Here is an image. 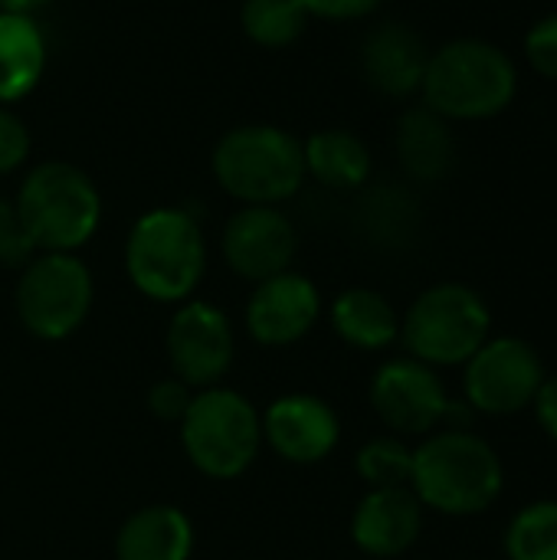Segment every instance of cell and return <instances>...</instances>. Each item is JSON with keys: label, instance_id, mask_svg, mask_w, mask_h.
<instances>
[{"label": "cell", "instance_id": "cell-1", "mask_svg": "<svg viewBox=\"0 0 557 560\" xmlns=\"http://www.w3.org/2000/svg\"><path fill=\"white\" fill-rule=\"evenodd\" d=\"M420 92L423 105L446 121H483L515 102L519 69L502 46L463 36L430 52Z\"/></svg>", "mask_w": 557, "mask_h": 560}, {"label": "cell", "instance_id": "cell-2", "mask_svg": "<svg viewBox=\"0 0 557 560\" xmlns=\"http://www.w3.org/2000/svg\"><path fill=\"white\" fill-rule=\"evenodd\" d=\"M506 469L499 453L469 430H443L414 450L410 492L423 509L466 518L483 515L502 495Z\"/></svg>", "mask_w": 557, "mask_h": 560}, {"label": "cell", "instance_id": "cell-3", "mask_svg": "<svg viewBox=\"0 0 557 560\" xmlns=\"http://www.w3.org/2000/svg\"><path fill=\"white\" fill-rule=\"evenodd\" d=\"M207 269L200 223L181 207L141 213L125 243V272L154 302H187Z\"/></svg>", "mask_w": 557, "mask_h": 560}, {"label": "cell", "instance_id": "cell-4", "mask_svg": "<svg viewBox=\"0 0 557 560\" xmlns=\"http://www.w3.org/2000/svg\"><path fill=\"white\" fill-rule=\"evenodd\" d=\"M13 207L39 253H76L102 223L98 187L69 161H43L30 167Z\"/></svg>", "mask_w": 557, "mask_h": 560}, {"label": "cell", "instance_id": "cell-5", "mask_svg": "<svg viewBox=\"0 0 557 560\" xmlns=\"http://www.w3.org/2000/svg\"><path fill=\"white\" fill-rule=\"evenodd\" d=\"M217 184L246 207H276L305 180L302 141L279 125L230 128L213 148Z\"/></svg>", "mask_w": 557, "mask_h": 560}, {"label": "cell", "instance_id": "cell-6", "mask_svg": "<svg viewBox=\"0 0 557 560\" xmlns=\"http://www.w3.org/2000/svg\"><path fill=\"white\" fill-rule=\"evenodd\" d=\"M492 331V312L483 295L463 282L430 285L414 299L401 322L407 351L430 368L466 364Z\"/></svg>", "mask_w": 557, "mask_h": 560}, {"label": "cell", "instance_id": "cell-7", "mask_svg": "<svg viewBox=\"0 0 557 560\" xmlns=\"http://www.w3.org/2000/svg\"><path fill=\"white\" fill-rule=\"evenodd\" d=\"M181 443L187 459L210 479L243 476L263 446V417L256 407L227 387L197 394L181 420Z\"/></svg>", "mask_w": 557, "mask_h": 560}, {"label": "cell", "instance_id": "cell-8", "mask_svg": "<svg viewBox=\"0 0 557 560\" xmlns=\"http://www.w3.org/2000/svg\"><path fill=\"white\" fill-rule=\"evenodd\" d=\"M92 295V272L76 253H39L20 272L16 315L30 335L62 341L85 322Z\"/></svg>", "mask_w": 557, "mask_h": 560}, {"label": "cell", "instance_id": "cell-9", "mask_svg": "<svg viewBox=\"0 0 557 560\" xmlns=\"http://www.w3.org/2000/svg\"><path fill=\"white\" fill-rule=\"evenodd\" d=\"M545 377V364L529 341L489 338L466 361V404L476 413L512 417L532 407Z\"/></svg>", "mask_w": 557, "mask_h": 560}, {"label": "cell", "instance_id": "cell-10", "mask_svg": "<svg viewBox=\"0 0 557 560\" xmlns=\"http://www.w3.org/2000/svg\"><path fill=\"white\" fill-rule=\"evenodd\" d=\"M374 413L397 433L427 436L446 420V387L437 371L417 358H397L378 368L371 381Z\"/></svg>", "mask_w": 557, "mask_h": 560}, {"label": "cell", "instance_id": "cell-11", "mask_svg": "<svg viewBox=\"0 0 557 560\" xmlns=\"http://www.w3.org/2000/svg\"><path fill=\"white\" fill-rule=\"evenodd\" d=\"M167 361L187 387H213L233 364L230 318L210 302H181L167 325Z\"/></svg>", "mask_w": 557, "mask_h": 560}, {"label": "cell", "instance_id": "cell-12", "mask_svg": "<svg viewBox=\"0 0 557 560\" xmlns=\"http://www.w3.org/2000/svg\"><path fill=\"white\" fill-rule=\"evenodd\" d=\"M220 249L236 276L266 282L279 272H289L299 236L279 207H243L227 220Z\"/></svg>", "mask_w": 557, "mask_h": 560}, {"label": "cell", "instance_id": "cell-13", "mask_svg": "<svg viewBox=\"0 0 557 560\" xmlns=\"http://www.w3.org/2000/svg\"><path fill=\"white\" fill-rule=\"evenodd\" d=\"M341 427L335 410L312 394H286L269 404L263 417V440L272 453L295 466H312L332 456L338 446Z\"/></svg>", "mask_w": 557, "mask_h": 560}, {"label": "cell", "instance_id": "cell-14", "mask_svg": "<svg viewBox=\"0 0 557 560\" xmlns=\"http://www.w3.org/2000/svg\"><path fill=\"white\" fill-rule=\"evenodd\" d=\"M322 315V295L312 279L299 272H279L256 282L246 305V328L259 345L282 348L312 331Z\"/></svg>", "mask_w": 557, "mask_h": 560}, {"label": "cell", "instance_id": "cell-15", "mask_svg": "<svg viewBox=\"0 0 557 560\" xmlns=\"http://www.w3.org/2000/svg\"><path fill=\"white\" fill-rule=\"evenodd\" d=\"M423 532V505L410 486L371 489L351 518L355 545L371 558H401Z\"/></svg>", "mask_w": 557, "mask_h": 560}, {"label": "cell", "instance_id": "cell-16", "mask_svg": "<svg viewBox=\"0 0 557 560\" xmlns=\"http://www.w3.org/2000/svg\"><path fill=\"white\" fill-rule=\"evenodd\" d=\"M430 62V49L423 36L404 23H381L368 33L361 46L364 79L391 98H407L420 92L423 72Z\"/></svg>", "mask_w": 557, "mask_h": 560}, {"label": "cell", "instance_id": "cell-17", "mask_svg": "<svg viewBox=\"0 0 557 560\" xmlns=\"http://www.w3.org/2000/svg\"><path fill=\"white\" fill-rule=\"evenodd\" d=\"M190 551L194 525L174 505H148L135 512L115 538L118 560H190Z\"/></svg>", "mask_w": 557, "mask_h": 560}, {"label": "cell", "instance_id": "cell-18", "mask_svg": "<svg viewBox=\"0 0 557 560\" xmlns=\"http://www.w3.org/2000/svg\"><path fill=\"white\" fill-rule=\"evenodd\" d=\"M394 141H397V158L414 180L433 184L450 174L453 158H456L453 131H450V121L430 112L427 105L407 108L401 115Z\"/></svg>", "mask_w": 557, "mask_h": 560}, {"label": "cell", "instance_id": "cell-19", "mask_svg": "<svg viewBox=\"0 0 557 560\" xmlns=\"http://www.w3.org/2000/svg\"><path fill=\"white\" fill-rule=\"evenodd\" d=\"M46 69V36L33 16L0 10V105L26 98Z\"/></svg>", "mask_w": 557, "mask_h": 560}, {"label": "cell", "instance_id": "cell-20", "mask_svg": "<svg viewBox=\"0 0 557 560\" xmlns=\"http://www.w3.org/2000/svg\"><path fill=\"white\" fill-rule=\"evenodd\" d=\"M305 174L328 190H358L371 177L368 144L345 128H322L302 141Z\"/></svg>", "mask_w": 557, "mask_h": 560}, {"label": "cell", "instance_id": "cell-21", "mask_svg": "<svg viewBox=\"0 0 557 560\" xmlns=\"http://www.w3.org/2000/svg\"><path fill=\"white\" fill-rule=\"evenodd\" d=\"M332 325L341 341L361 351H381L401 338V318L394 305L374 289H348L332 305Z\"/></svg>", "mask_w": 557, "mask_h": 560}, {"label": "cell", "instance_id": "cell-22", "mask_svg": "<svg viewBox=\"0 0 557 560\" xmlns=\"http://www.w3.org/2000/svg\"><path fill=\"white\" fill-rule=\"evenodd\" d=\"M309 20L312 13L302 0H243L240 7L243 33L263 49L292 46L305 33Z\"/></svg>", "mask_w": 557, "mask_h": 560}, {"label": "cell", "instance_id": "cell-23", "mask_svg": "<svg viewBox=\"0 0 557 560\" xmlns=\"http://www.w3.org/2000/svg\"><path fill=\"white\" fill-rule=\"evenodd\" d=\"M506 558L557 560V502H532L509 522Z\"/></svg>", "mask_w": 557, "mask_h": 560}, {"label": "cell", "instance_id": "cell-24", "mask_svg": "<svg viewBox=\"0 0 557 560\" xmlns=\"http://www.w3.org/2000/svg\"><path fill=\"white\" fill-rule=\"evenodd\" d=\"M358 476L371 486V489H397V486H410V472H414V450H407L401 440L394 436H378L371 443L361 446L358 459H355Z\"/></svg>", "mask_w": 557, "mask_h": 560}, {"label": "cell", "instance_id": "cell-25", "mask_svg": "<svg viewBox=\"0 0 557 560\" xmlns=\"http://www.w3.org/2000/svg\"><path fill=\"white\" fill-rule=\"evenodd\" d=\"M525 59L538 75L557 82V13L542 16L525 33Z\"/></svg>", "mask_w": 557, "mask_h": 560}, {"label": "cell", "instance_id": "cell-26", "mask_svg": "<svg viewBox=\"0 0 557 560\" xmlns=\"http://www.w3.org/2000/svg\"><path fill=\"white\" fill-rule=\"evenodd\" d=\"M33 243L20 223L13 200L0 197V266H26L33 259Z\"/></svg>", "mask_w": 557, "mask_h": 560}, {"label": "cell", "instance_id": "cell-27", "mask_svg": "<svg viewBox=\"0 0 557 560\" xmlns=\"http://www.w3.org/2000/svg\"><path fill=\"white\" fill-rule=\"evenodd\" d=\"M30 128L10 105H0V174L16 171L30 158Z\"/></svg>", "mask_w": 557, "mask_h": 560}, {"label": "cell", "instance_id": "cell-28", "mask_svg": "<svg viewBox=\"0 0 557 560\" xmlns=\"http://www.w3.org/2000/svg\"><path fill=\"white\" fill-rule=\"evenodd\" d=\"M190 387L177 377L171 381H158L151 390H148V410L158 417V420H184L187 407H190Z\"/></svg>", "mask_w": 557, "mask_h": 560}, {"label": "cell", "instance_id": "cell-29", "mask_svg": "<svg viewBox=\"0 0 557 560\" xmlns=\"http://www.w3.org/2000/svg\"><path fill=\"white\" fill-rule=\"evenodd\" d=\"M312 16L322 20H361L374 13L384 0H302Z\"/></svg>", "mask_w": 557, "mask_h": 560}, {"label": "cell", "instance_id": "cell-30", "mask_svg": "<svg viewBox=\"0 0 557 560\" xmlns=\"http://www.w3.org/2000/svg\"><path fill=\"white\" fill-rule=\"evenodd\" d=\"M532 410H535L542 430L557 443V374L542 381V387H538V394L532 400Z\"/></svg>", "mask_w": 557, "mask_h": 560}, {"label": "cell", "instance_id": "cell-31", "mask_svg": "<svg viewBox=\"0 0 557 560\" xmlns=\"http://www.w3.org/2000/svg\"><path fill=\"white\" fill-rule=\"evenodd\" d=\"M49 0H0V10L7 13H23V16H33L39 7H46Z\"/></svg>", "mask_w": 557, "mask_h": 560}]
</instances>
